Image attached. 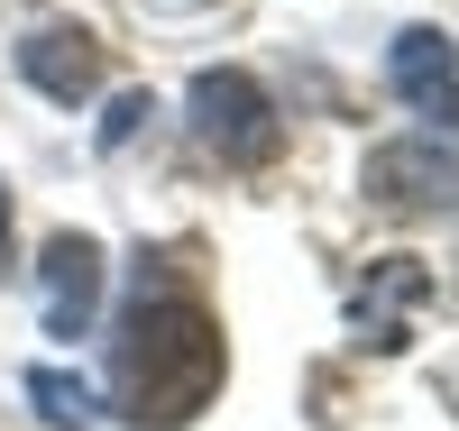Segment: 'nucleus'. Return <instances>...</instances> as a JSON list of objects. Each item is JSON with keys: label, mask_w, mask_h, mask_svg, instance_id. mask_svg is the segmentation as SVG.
<instances>
[{"label": "nucleus", "mask_w": 459, "mask_h": 431, "mask_svg": "<svg viewBox=\"0 0 459 431\" xmlns=\"http://www.w3.org/2000/svg\"><path fill=\"white\" fill-rule=\"evenodd\" d=\"M230 376V349H221V322L194 303V294H157L129 312L120 331V422L138 431H184Z\"/></svg>", "instance_id": "1"}, {"label": "nucleus", "mask_w": 459, "mask_h": 431, "mask_svg": "<svg viewBox=\"0 0 459 431\" xmlns=\"http://www.w3.org/2000/svg\"><path fill=\"white\" fill-rule=\"evenodd\" d=\"M194 129H203V147L221 156V166H266V156L285 147V129H276V101H266L239 65H212V73H194Z\"/></svg>", "instance_id": "2"}, {"label": "nucleus", "mask_w": 459, "mask_h": 431, "mask_svg": "<svg viewBox=\"0 0 459 431\" xmlns=\"http://www.w3.org/2000/svg\"><path fill=\"white\" fill-rule=\"evenodd\" d=\"M19 73H28L47 101L74 110V101H92V92H101V37H92V28H74V19H47V28H28V37H19Z\"/></svg>", "instance_id": "3"}, {"label": "nucleus", "mask_w": 459, "mask_h": 431, "mask_svg": "<svg viewBox=\"0 0 459 431\" xmlns=\"http://www.w3.org/2000/svg\"><path fill=\"white\" fill-rule=\"evenodd\" d=\"M37 303H47V331L56 340H83L92 303H101V248L83 239V229L47 239V257H37Z\"/></svg>", "instance_id": "4"}, {"label": "nucleus", "mask_w": 459, "mask_h": 431, "mask_svg": "<svg viewBox=\"0 0 459 431\" xmlns=\"http://www.w3.org/2000/svg\"><path fill=\"white\" fill-rule=\"evenodd\" d=\"M368 203L386 211H441L450 203V147L441 138H404L368 156Z\"/></svg>", "instance_id": "5"}, {"label": "nucleus", "mask_w": 459, "mask_h": 431, "mask_svg": "<svg viewBox=\"0 0 459 431\" xmlns=\"http://www.w3.org/2000/svg\"><path fill=\"white\" fill-rule=\"evenodd\" d=\"M386 83L423 110V120L450 129V110H459V73H450V37L441 28H404L395 37V56H386Z\"/></svg>", "instance_id": "6"}, {"label": "nucleus", "mask_w": 459, "mask_h": 431, "mask_svg": "<svg viewBox=\"0 0 459 431\" xmlns=\"http://www.w3.org/2000/svg\"><path fill=\"white\" fill-rule=\"evenodd\" d=\"M432 294V276L413 257H377V303H359V331H368V349H404V322L395 312L404 303H423Z\"/></svg>", "instance_id": "7"}, {"label": "nucleus", "mask_w": 459, "mask_h": 431, "mask_svg": "<svg viewBox=\"0 0 459 431\" xmlns=\"http://www.w3.org/2000/svg\"><path fill=\"white\" fill-rule=\"evenodd\" d=\"M28 404H37V422H56V431H92L101 422V395L83 376H65V367H28Z\"/></svg>", "instance_id": "8"}, {"label": "nucleus", "mask_w": 459, "mask_h": 431, "mask_svg": "<svg viewBox=\"0 0 459 431\" xmlns=\"http://www.w3.org/2000/svg\"><path fill=\"white\" fill-rule=\"evenodd\" d=\"M138 120H147V92H120V101H110V120H101V147H129Z\"/></svg>", "instance_id": "9"}, {"label": "nucleus", "mask_w": 459, "mask_h": 431, "mask_svg": "<svg viewBox=\"0 0 459 431\" xmlns=\"http://www.w3.org/2000/svg\"><path fill=\"white\" fill-rule=\"evenodd\" d=\"M0 248H10V193H0Z\"/></svg>", "instance_id": "10"}]
</instances>
